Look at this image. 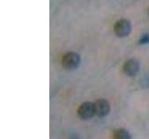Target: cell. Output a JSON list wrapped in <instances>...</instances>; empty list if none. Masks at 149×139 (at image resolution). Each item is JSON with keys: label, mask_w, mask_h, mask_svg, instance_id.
Here are the masks:
<instances>
[{"label": "cell", "mask_w": 149, "mask_h": 139, "mask_svg": "<svg viewBox=\"0 0 149 139\" xmlns=\"http://www.w3.org/2000/svg\"><path fill=\"white\" fill-rule=\"evenodd\" d=\"M79 63H80V57L77 53L74 52H68L62 58L63 67L65 70H68V71L77 69Z\"/></svg>", "instance_id": "obj_1"}, {"label": "cell", "mask_w": 149, "mask_h": 139, "mask_svg": "<svg viewBox=\"0 0 149 139\" xmlns=\"http://www.w3.org/2000/svg\"><path fill=\"white\" fill-rule=\"evenodd\" d=\"M132 31V24L128 20H119L116 21L114 25V32L118 37H126L130 34Z\"/></svg>", "instance_id": "obj_2"}, {"label": "cell", "mask_w": 149, "mask_h": 139, "mask_svg": "<svg viewBox=\"0 0 149 139\" xmlns=\"http://www.w3.org/2000/svg\"><path fill=\"white\" fill-rule=\"evenodd\" d=\"M77 114L79 118L82 120H88L91 119L95 115V108L94 103L91 102H84L83 104L79 106L77 109Z\"/></svg>", "instance_id": "obj_3"}, {"label": "cell", "mask_w": 149, "mask_h": 139, "mask_svg": "<svg viewBox=\"0 0 149 139\" xmlns=\"http://www.w3.org/2000/svg\"><path fill=\"white\" fill-rule=\"evenodd\" d=\"M95 115L100 118H104L110 112V104L105 99H98L94 103Z\"/></svg>", "instance_id": "obj_4"}, {"label": "cell", "mask_w": 149, "mask_h": 139, "mask_svg": "<svg viewBox=\"0 0 149 139\" xmlns=\"http://www.w3.org/2000/svg\"><path fill=\"white\" fill-rule=\"evenodd\" d=\"M140 65L139 62L135 59H129L123 65V72L128 76H135L139 72Z\"/></svg>", "instance_id": "obj_5"}, {"label": "cell", "mask_w": 149, "mask_h": 139, "mask_svg": "<svg viewBox=\"0 0 149 139\" xmlns=\"http://www.w3.org/2000/svg\"><path fill=\"white\" fill-rule=\"evenodd\" d=\"M113 139H132V136L126 129H116L113 133Z\"/></svg>", "instance_id": "obj_6"}, {"label": "cell", "mask_w": 149, "mask_h": 139, "mask_svg": "<svg viewBox=\"0 0 149 139\" xmlns=\"http://www.w3.org/2000/svg\"><path fill=\"white\" fill-rule=\"evenodd\" d=\"M139 43L141 45H146V44H149V34H144L141 37Z\"/></svg>", "instance_id": "obj_7"}, {"label": "cell", "mask_w": 149, "mask_h": 139, "mask_svg": "<svg viewBox=\"0 0 149 139\" xmlns=\"http://www.w3.org/2000/svg\"><path fill=\"white\" fill-rule=\"evenodd\" d=\"M148 13H149V10H148Z\"/></svg>", "instance_id": "obj_8"}]
</instances>
